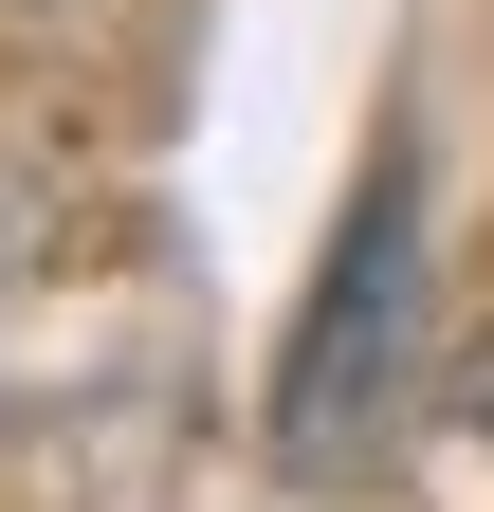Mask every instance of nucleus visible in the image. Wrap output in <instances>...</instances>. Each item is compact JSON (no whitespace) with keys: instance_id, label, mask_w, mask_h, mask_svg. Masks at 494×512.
I'll use <instances>...</instances> for the list:
<instances>
[{"instance_id":"nucleus-1","label":"nucleus","mask_w":494,"mask_h":512,"mask_svg":"<svg viewBox=\"0 0 494 512\" xmlns=\"http://www.w3.org/2000/svg\"><path fill=\"white\" fill-rule=\"evenodd\" d=\"M403 311H421V202H403V165H385V183L348 202L330 293H312V330H293V384H275V458H293V476H348V458H366L385 366H403Z\"/></svg>"}]
</instances>
